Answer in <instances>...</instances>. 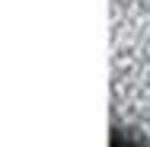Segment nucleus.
Segmentation results:
<instances>
[{"label":"nucleus","instance_id":"1","mask_svg":"<svg viewBox=\"0 0 150 147\" xmlns=\"http://www.w3.org/2000/svg\"><path fill=\"white\" fill-rule=\"evenodd\" d=\"M109 125L125 147H150V0H109Z\"/></svg>","mask_w":150,"mask_h":147}]
</instances>
